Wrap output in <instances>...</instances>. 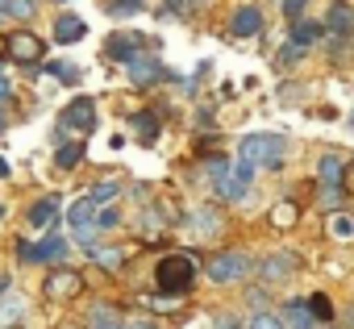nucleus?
<instances>
[{"label": "nucleus", "instance_id": "1", "mask_svg": "<svg viewBox=\"0 0 354 329\" xmlns=\"http://www.w3.org/2000/svg\"><path fill=\"white\" fill-rule=\"evenodd\" d=\"M288 150H292V142L283 133H246L238 142V158L242 162H250V167H271V171L283 167Z\"/></svg>", "mask_w": 354, "mask_h": 329}, {"label": "nucleus", "instance_id": "2", "mask_svg": "<svg viewBox=\"0 0 354 329\" xmlns=\"http://www.w3.org/2000/svg\"><path fill=\"white\" fill-rule=\"evenodd\" d=\"M192 279H196V258H188V254H167V258L154 267V283H158V292H167V296L188 292Z\"/></svg>", "mask_w": 354, "mask_h": 329}, {"label": "nucleus", "instance_id": "3", "mask_svg": "<svg viewBox=\"0 0 354 329\" xmlns=\"http://www.w3.org/2000/svg\"><path fill=\"white\" fill-rule=\"evenodd\" d=\"M92 125H96V100H92V96H75V100L59 113L55 146H67L71 133H92Z\"/></svg>", "mask_w": 354, "mask_h": 329}, {"label": "nucleus", "instance_id": "4", "mask_svg": "<svg viewBox=\"0 0 354 329\" xmlns=\"http://www.w3.org/2000/svg\"><path fill=\"white\" fill-rule=\"evenodd\" d=\"M250 271H254V258L246 250H221V254H213L205 263V275L213 283H242Z\"/></svg>", "mask_w": 354, "mask_h": 329}, {"label": "nucleus", "instance_id": "5", "mask_svg": "<svg viewBox=\"0 0 354 329\" xmlns=\"http://www.w3.org/2000/svg\"><path fill=\"white\" fill-rule=\"evenodd\" d=\"M17 254H21V263L59 267V263H67V242H63L59 234H46L42 242H21V246H17Z\"/></svg>", "mask_w": 354, "mask_h": 329}, {"label": "nucleus", "instance_id": "6", "mask_svg": "<svg viewBox=\"0 0 354 329\" xmlns=\"http://www.w3.org/2000/svg\"><path fill=\"white\" fill-rule=\"evenodd\" d=\"M80 292H84V275L71 271V267H55L46 275V283H42V296L46 300H75Z\"/></svg>", "mask_w": 354, "mask_h": 329}, {"label": "nucleus", "instance_id": "7", "mask_svg": "<svg viewBox=\"0 0 354 329\" xmlns=\"http://www.w3.org/2000/svg\"><path fill=\"white\" fill-rule=\"evenodd\" d=\"M263 30H267V17H263V9L259 5H238L234 9V17H230V34L234 38H263Z\"/></svg>", "mask_w": 354, "mask_h": 329}, {"label": "nucleus", "instance_id": "8", "mask_svg": "<svg viewBox=\"0 0 354 329\" xmlns=\"http://www.w3.org/2000/svg\"><path fill=\"white\" fill-rule=\"evenodd\" d=\"M254 176H259V167H250V162H234V171H230V180L213 192V196H221V200H246V192H250V184H254Z\"/></svg>", "mask_w": 354, "mask_h": 329}, {"label": "nucleus", "instance_id": "9", "mask_svg": "<svg viewBox=\"0 0 354 329\" xmlns=\"http://www.w3.org/2000/svg\"><path fill=\"white\" fill-rule=\"evenodd\" d=\"M5 50H9V59H13V63H26V67L42 63V42H38L30 30H17V34H9V38H5Z\"/></svg>", "mask_w": 354, "mask_h": 329}, {"label": "nucleus", "instance_id": "10", "mask_svg": "<svg viewBox=\"0 0 354 329\" xmlns=\"http://www.w3.org/2000/svg\"><path fill=\"white\" fill-rule=\"evenodd\" d=\"M125 75H129L138 88H150V84L167 79V67H162L154 55H138V59H129V63H125Z\"/></svg>", "mask_w": 354, "mask_h": 329}, {"label": "nucleus", "instance_id": "11", "mask_svg": "<svg viewBox=\"0 0 354 329\" xmlns=\"http://www.w3.org/2000/svg\"><path fill=\"white\" fill-rule=\"evenodd\" d=\"M292 271H296V254H292V250H275L267 263H259L263 283H288V279H292Z\"/></svg>", "mask_w": 354, "mask_h": 329}, {"label": "nucleus", "instance_id": "12", "mask_svg": "<svg viewBox=\"0 0 354 329\" xmlns=\"http://www.w3.org/2000/svg\"><path fill=\"white\" fill-rule=\"evenodd\" d=\"M113 59H121V67L129 63V59H138V55H146V38H138V34H129V30H117L113 38H109V46H104Z\"/></svg>", "mask_w": 354, "mask_h": 329}, {"label": "nucleus", "instance_id": "13", "mask_svg": "<svg viewBox=\"0 0 354 329\" xmlns=\"http://www.w3.org/2000/svg\"><path fill=\"white\" fill-rule=\"evenodd\" d=\"M317 180H321L325 188H342V184H346V158L333 154V150H325V154L317 158Z\"/></svg>", "mask_w": 354, "mask_h": 329}, {"label": "nucleus", "instance_id": "14", "mask_svg": "<svg viewBox=\"0 0 354 329\" xmlns=\"http://www.w3.org/2000/svg\"><path fill=\"white\" fill-rule=\"evenodd\" d=\"M184 225H188L196 238H217V234L225 229V221H221V213H217V209H192Z\"/></svg>", "mask_w": 354, "mask_h": 329}, {"label": "nucleus", "instance_id": "15", "mask_svg": "<svg viewBox=\"0 0 354 329\" xmlns=\"http://www.w3.org/2000/svg\"><path fill=\"white\" fill-rule=\"evenodd\" d=\"M59 213H63L59 192H55V196H42V200L30 209V225H34V229H50V225H59Z\"/></svg>", "mask_w": 354, "mask_h": 329}, {"label": "nucleus", "instance_id": "16", "mask_svg": "<svg viewBox=\"0 0 354 329\" xmlns=\"http://www.w3.org/2000/svg\"><path fill=\"white\" fill-rule=\"evenodd\" d=\"M84 34H88V21H84V17H75V13H59V17H55V42L71 46V42H80Z\"/></svg>", "mask_w": 354, "mask_h": 329}, {"label": "nucleus", "instance_id": "17", "mask_svg": "<svg viewBox=\"0 0 354 329\" xmlns=\"http://www.w3.org/2000/svg\"><path fill=\"white\" fill-rule=\"evenodd\" d=\"M325 30L337 34V38L354 30V9L346 5V0H333V5H329V13H325Z\"/></svg>", "mask_w": 354, "mask_h": 329}, {"label": "nucleus", "instance_id": "18", "mask_svg": "<svg viewBox=\"0 0 354 329\" xmlns=\"http://www.w3.org/2000/svg\"><path fill=\"white\" fill-rule=\"evenodd\" d=\"M67 221H71V229H75V234H80V229H92V225H96V205L88 200V192H84V196H80V200L71 205Z\"/></svg>", "mask_w": 354, "mask_h": 329}, {"label": "nucleus", "instance_id": "19", "mask_svg": "<svg viewBox=\"0 0 354 329\" xmlns=\"http://www.w3.org/2000/svg\"><path fill=\"white\" fill-rule=\"evenodd\" d=\"M283 325H288V329H321V325L313 321V312L304 308V300H288V304H283Z\"/></svg>", "mask_w": 354, "mask_h": 329}, {"label": "nucleus", "instance_id": "20", "mask_svg": "<svg viewBox=\"0 0 354 329\" xmlns=\"http://www.w3.org/2000/svg\"><path fill=\"white\" fill-rule=\"evenodd\" d=\"M21 317H26V300L21 296H0V329H21Z\"/></svg>", "mask_w": 354, "mask_h": 329}, {"label": "nucleus", "instance_id": "21", "mask_svg": "<svg viewBox=\"0 0 354 329\" xmlns=\"http://www.w3.org/2000/svg\"><path fill=\"white\" fill-rule=\"evenodd\" d=\"M84 154H88V142H67V146L55 150V162H59L63 171H75L80 162H84Z\"/></svg>", "mask_w": 354, "mask_h": 329}, {"label": "nucleus", "instance_id": "22", "mask_svg": "<svg viewBox=\"0 0 354 329\" xmlns=\"http://www.w3.org/2000/svg\"><path fill=\"white\" fill-rule=\"evenodd\" d=\"M321 30H325V26H317V21H296V26H292V34H288V42H292V46H300V50H308V46L321 38Z\"/></svg>", "mask_w": 354, "mask_h": 329}, {"label": "nucleus", "instance_id": "23", "mask_svg": "<svg viewBox=\"0 0 354 329\" xmlns=\"http://www.w3.org/2000/svg\"><path fill=\"white\" fill-rule=\"evenodd\" d=\"M230 171H234V162H230L225 154H213V158H209V167H205V176H209L213 192H217V188H221V184L230 180Z\"/></svg>", "mask_w": 354, "mask_h": 329}, {"label": "nucleus", "instance_id": "24", "mask_svg": "<svg viewBox=\"0 0 354 329\" xmlns=\"http://www.w3.org/2000/svg\"><path fill=\"white\" fill-rule=\"evenodd\" d=\"M329 238L333 242H350L354 238V217L350 213H329Z\"/></svg>", "mask_w": 354, "mask_h": 329}, {"label": "nucleus", "instance_id": "25", "mask_svg": "<svg viewBox=\"0 0 354 329\" xmlns=\"http://www.w3.org/2000/svg\"><path fill=\"white\" fill-rule=\"evenodd\" d=\"M304 308H308V312H313V321H317V325H321V321H329V317H333V300H329V296H325V292H313V296H308V300H304Z\"/></svg>", "mask_w": 354, "mask_h": 329}, {"label": "nucleus", "instance_id": "26", "mask_svg": "<svg viewBox=\"0 0 354 329\" xmlns=\"http://www.w3.org/2000/svg\"><path fill=\"white\" fill-rule=\"evenodd\" d=\"M296 217H300V209H296V205H288V200L271 209V225H275V229H292V225H296Z\"/></svg>", "mask_w": 354, "mask_h": 329}, {"label": "nucleus", "instance_id": "27", "mask_svg": "<svg viewBox=\"0 0 354 329\" xmlns=\"http://www.w3.org/2000/svg\"><path fill=\"white\" fill-rule=\"evenodd\" d=\"M300 59H304V50H300V46H292V42H283V46L275 50V67H279V71H292Z\"/></svg>", "mask_w": 354, "mask_h": 329}, {"label": "nucleus", "instance_id": "28", "mask_svg": "<svg viewBox=\"0 0 354 329\" xmlns=\"http://www.w3.org/2000/svg\"><path fill=\"white\" fill-rule=\"evenodd\" d=\"M117 192H121V184H117V180H104V184H96V188L88 192V200H92V205L100 209V205H109V200H113Z\"/></svg>", "mask_w": 354, "mask_h": 329}, {"label": "nucleus", "instance_id": "29", "mask_svg": "<svg viewBox=\"0 0 354 329\" xmlns=\"http://www.w3.org/2000/svg\"><path fill=\"white\" fill-rule=\"evenodd\" d=\"M146 9V0H113L109 5V17H138Z\"/></svg>", "mask_w": 354, "mask_h": 329}, {"label": "nucleus", "instance_id": "30", "mask_svg": "<svg viewBox=\"0 0 354 329\" xmlns=\"http://www.w3.org/2000/svg\"><path fill=\"white\" fill-rule=\"evenodd\" d=\"M92 258H96L104 271H121V267H125V250H92Z\"/></svg>", "mask_w": 354, "mask_h": 329}, {"label": "nucleus", "instance_id": "31", "mask_svg": "<svg viewBox=\"0 0 354 329\" xmlns=\"http://www.w3.org/2000/svg\"><path fill=\"white\" fill-rule=\"evenodd\" d=\"M246 329H288V325H283V317H275V312L259 308V312L250 317V325H246Z\"/></svg>", "mask_w": 354, "mask_h": 329}, {"label": "nucleus", "instance_id": "32", "mask_svg": "<svg viewBox=\"0 0 354 329\" xmlns=\"http://www.w3.org/2000/svg\"><path fill=\"white\" fill-rule=\"evenodd\" d=\"M133 125L142 129V142L158 138V117H150V113H138V117H133Z\"/></svg>", "mask_w": 354, "mask_h": 329}, {"label": "nucleus", "instance_id": "33", "mask_svg": "<svg viewBox=\"0 0 354 329\" xmlns=\"http://www.w3.org/2000/svg\"><path fill=\"white\" fill-rule=\"evenodd\" d=\"M46 71L59 75L63 84H75V79H80V67H71V63H46Z\"/></svg>", "mask_w": 354, "mask_h": 329}, {"label": "nucleus", "instance_id": "34", "mask_svg": "<svg viewBox=\"0 0 354 329\" xmlns=\"http://www.w3.org/2000/svg\"><path fill=\"white\" fill-rule=\"evenodd\" d=\"M300 96H304V84H283L279 88V104H296Z\"/></svg>", "mask_w": 354, "mask_h": 329}, {"label": "nucleus", "instance_id": "35", "mask_svg": "<svg viewBox=\"0 0 354 329\" xmlns=\"http://www.w3.org/2000/svg\"><path fill=\"white\" fill-rule=\"evenodd\" d=\"M321 200H325V209L342 213V200H346V192H342V188H325V192H321Z\"/></svg>", "mask_w": 354, "mask_h": 329}, {"label": "nucleus", "instance_id": "36", "mask_svg": "<svg viewBox=\"0 0 354 329\" xmlns=\"http://www.w3.org/2000/svg\"><path fill=\"white\" fill-rule=\"evenodd\" d=\"M142 234H162V217L146 209V213H142Z\"/></svg>", "mask_w": 354, "mask_h": 329}, {"label": "nucleus", "instance_id": "37", "mask_svg": "<svg viewBox=\"0 0 354 329\" xmlns=\"http://www.w3.org/2000/svg\"><path fill=\"white\" fill-rule=\"evenodd\" d=\"M121 221V213L117 209H104V213H96V229H113Z\"/></svg>", "mask_w": 354, "mask_h": 329}, {"label": "nucleus", "instance_id": "38", "mask_svg": "<svg viewBox=\"0 0 354 329\" xmlns=\"http://www.w3.org/2000/svg\"><path fill=\"white\" fill-rule=\"evenodd\" d=\"M75 242H80L84 250H96V225H92V229H80V234H75Z\"/></svg>", "mask_w": 354, "mask_h": 329}, {"label": "nucleus", "instance_id": "39", "mask_svg": "<svg viewBox=\"0 0 354 329\" xmlns=\"http://www.w3.org/2000/svg\"><path fill=\"white\" fill-rule=\"evenodd\" d=\"M308 9V0H283V17H300Z\"/></svg>", "mask_w": 354, "mask_h": 329}, {"label": "nucleus", "instance_id": "40", "mask_svg": "<svg viewBox=\"0 0 354 329\" xmlns=\"http://www.w3.org/2000/svg\"><path fill=\"white\" fill-rule=\"evenodd\" d=\"M125 329H162V325H158V321H150V317H138V321H129Z\"/></svg>", "mask_w": 354, "mask_h": 329}, {"label": "nucleus", "instance_id": "41", "mask_svg": "<svg viewBox=\"0 0 354 329\" xmlns=\"http://www.w3.org/2000/svg\"><path fill=\"white\" fill-rule=\"evenodd\" d=\"M246 300H250V304H267V288H250Z\"/></svg>", "mask_w": 354, "mask_h": 329}, {"label": "nucleus", "instance_id": "42", "mask_svg": "<svg viewBox=\"0 0 354 329\" xmlns=\"http://www.w3.org/2000/svg\"><path fill=\"white\" fill-rule=\"evenodd\" d=\"M217 329H238V317H234V312H221V317H217Z\"/></svg>", "mask_w": 354, "mask_h": 329}, {"label": "nucleus", "instance_id": "43", "mask_svg": "<svg viewBox=\"0 0 354 329\" xmlns=\"http://www.w3.org/2000/svg\"><path fill=\"white\" fill-rule=\"evenodd\" d=\"M9 96H13V84H9V79H5V71H0V104H5V100H9Z\"/></svg>", "mask_w": 354, "mask_h": 329}, {"label": "nucleus", "instance_id": "44", "mask_svg": "<svg viewBox=\"0 0 354 329\" xmlns=\"http://www.w3.org/2000/svg\"><path fill=\"white\" fill-rule=\"evenodd\" d=\"M92 329H125L121 321H104V325H92Z\"/></svg>", "mask_w": 354, "mask_h": 329}, {"label": "nucleus", "instance_id": "45", "mask_svg": "<svg viewBox=\"0 0 354 329\" xmlns=\"http://www.w3.org/2000/svg\"><path fill=\"white\" fill-rule=\"evenodd\" d=\"M0 176H9V158H0Z\"/></svg>", "mask_w": 354, "mask_h": 329}, {"label": "nucleus", "instance_id": "46", "mask_svg": "<svg viewBox=\"0 0 354 329\" xmlns=\"http://www.w3.org/2000/svg\"><path fill=\"white\" fill-rule=\"evenodd\" d=\"M346 184H350V188H354V167H346Z\"/></svg>", "mask_w": 354, "mask_h": 329}, {"label": "nucleus", "instance_id": "47", "mask_svg": "<svg viewBox=\"0 0 354 329\" xmlns=\"http://www.w3.org/2000/svg\"><path fill=\"white\" fill-rule=\"evenodd\" d=\"M0 292H9V275H0Z\"/></svg>", "mask_w": 354, "mask_h": 329}, {"label": "nucleus", "instance_id": "48", "mask_svg": "<svg viewBox=\"0 0 354 329\" xmlns=\"http://www.w3.org/2000/svg\"><path fill=\"white\" fill-rule=\"evenodd\" d=\"M0 133H5V113H0Z\"/></svg>", "mask_w": 354, "mask_h": 329}, {"label": "nucleus", "instance_id": "49", "mask_svg": "<svg viewBox=\"0 0 354 329\" xmlns=\"http://www.w3.org/2000/svg\"><path fill=\"white\" fill-rule=\"evenodd\" d=\"M350 125H354V113H350Z\"/></svg>", "mask_w": 354, "mask_h": 329}, {"label": "nucleus", "instance_id": "50", "mask_svg": "<svg viewBox=\"0 0 354 329\" xmlns=\"http://www.w3.org/2000/svg\"><path fill=\"white\" fill-rule=\"evenodd\" d=\"M34 5H38V0H34Z\"/></svg>", "mask_w": 354, "mask_h": 329}]
</instances>
